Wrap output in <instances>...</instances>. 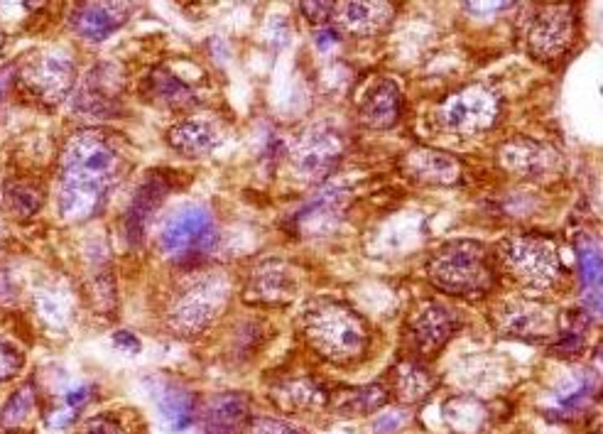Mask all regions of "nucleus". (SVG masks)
<instances>
[{
  "instance_id": "79ce46f5",
  "label": "nucleus",
  "mask_w": 603,
  "mask_h": 434,
  "mask_svg": "<svg viewBox=\"0 0 603 434\" xmlns=\"http://www.w3.org/2000/svg\"><path fill=\"white\" fill-rule=\"evenodd\" d=\"M13 74H15V67H5V69H0V101H3L5 91H8L10 79H13Z\"/></svg>"
},
{
  "instance_id": "dca6fc26",
  "label": "nucleus",
  "mask_w": 603,
  "mask_h": 434,
  "mask_svg": "<svg viewBox=\"0 0 603 434\" xmlns=\"http://www.w3.org/2000/svg\"><path fill=\"white\" fill-rule=\"evenodd\" d=\"M501 162L508 172L523 179H540L552 175L559 167V157L552 148L530 138H518L501 150Z\"/></svg>"
},
{
  "instance_id": "20e7f679",
  "label": "nucleus",
  "mask_w": 603,
  "mask_h": 434,
  "mask_svg": "<svg viewBox=\"0 0 603 434\" xmlns=\"http://www.w3.org/2000/svg\"><path fill=\"white\" fill-rule=\"evenodd\" d=\"M498 260L510 278L518 280L520 285L535 287V290L552 287L554 282L562 280L564 273L552 238L535 236V233L505 238Z\"/></svg>"
},
{
  "instance_id": "9b49d317",
  "label": "nucleus",
  "mask_w": 603,
  "mask_h": 434,
  "mask_svg": "<svg viewBox=\"0 0 603 434\" xmlns=\"http://www.w3.org/2000/svg\"><path fill=\"white\" fill-rule=\"evenodd\" d=\"M130 0H84L72 13V30L86 42H103L130 18Z\"/></svg>"
},
{
  "instance_id": "c756f323",
  "label": "nucleus",
  "mask_w": 603,
  "mask_h": 434,
  "mask_svg": "<svg viewBox=\"0 0 603 434\" xmlns=\"http://www.w3.org/2000/svg\"><path fill=\"white\" fill-rule=\"evenodd\" d=\"M444 412H447L449 427H454L459 434H478L488 420L483 405L478 403V400H471V398L452 400V403H447Z\"/></svg>"
},
{
  "instance_id": "f03ea898",
  "label": "nucleus",
  "mask_w": 603,
  "mask_h": 434,
  "mask_svg": "<svg viewBox=\"0 0 603 434\" xmlns=\"http://www.w3.org/2000/svg\"><path fill=\"white\" fill-rule=\"evenodd\" d=\"M302 324L309 346L331 363H356L371 349V329L366 319L353 307L331 297L309 302Z\"/></svg>"
},
{
  "instance_id": "72a5a7b5",
  "label": "nucleus",
  "mask_w": 603,
  "mask_h": 434,
  "mask_svg": "<svg viewBox=\"0 0 603 434\" xmlns=\"http://www.w3.org/2000/svg\"><path fill=\"white\" fill-rule=\"evenodd\" d=\"M23 368H25L23 351L15 349V346L8 344L5 339H0V383H8L13 381V378H18Z\"/></svg>"
},
{
  "instance_id": "5701e85b",
  "label": "nucleus",
  "mask_w": 603,
  "mask_h": 434,
  "mask_svg": "<svg viewBox=\"0 0 603 434\" xmlns=\"http://www.w3.org/2000/svg\"><path fill=\"white\" fill-rule=\"evenodd\" d=\"M157 408H160L162 420L172 432H184L194 425L197 405H194V395L182 385H165L157 395Z\"/></svg>"
},
{
  "instance_id": "393cba45",
  "label": "nucleus",
  "mask_w": 603,
  "mask_h": 434,
  "mask_svg": "<svg viewBox=\"0 0 603 434\" xmlns=\"http://www.w3.org/2000/svg\"><path fill=\"white\" fill-rule=\"evenodd\" d=\"M273 400L287 412H302V410H314L319 405L327 403V393L317 381L312 378H290V381H282L273 390Z\"/></svg>"
},
{
  "instance_id": "7c9ffc66",
  "label": "nucleus",
  "mask_w": 603,
  "mask_h": 434,
  "mask_svg": "<svg viewBox=\"0 0 603 434\" xmlns=\"http://www.w3.org/2000/svg\"><path fill=\"white\" fill-rule=\"evenodd\" d=\"M388 395L380 385H366V388H349L341 393V398L336 400V410L344 415H368L376 412L385 405Z\"/></svg>"
},
{
  "instance_id": "4be33fe9",
  "label": "nucleus",
  "mask_w": 603,
  "mask_h": 434,
  "mask_svg": "<svg viewBox=\"0 0 603 434\" xmlns=\"http://www.w3.org/2000/svg\"><path fill=\"white\" fill-rule=\"evenodd\" d=\"M579 275H581V295H584L586 314L601 317V251L594 238L577 241Z\"/></svg>"
},
{
  "instance_id": "58836bf2",
  "label": "nucleus",
  "mask_w": 603,
  "mask_h": 434,
  "mask_svg": "<svg viewBox=\"0 0 603 434\" xmlns=\"http://www.w3.org/2000/svg\"><path fill=\"white\" fill-rule=\"evenodd\" d=\"M91 393H94V390H91L89 385H79V388L69 390V393L64 395V405H67L69 412H79L86 403H89Z\"/></svg>"
},
{
  "instance_id": "bb28decb",
  "label": "nucleus",
  "mask_w": 603,
  "mask_h": 434,
  "mask_svg": "<svg viewBox=\"0 0 603 434\" xmlns=\"http://www.w3.org/2000/svg\"><path fill=\"white\" fill-rule=\"evenodd\" d=\"M150 91L162 106L170 108H192L197 103V91L172 74L170 69H157L150 79Z\"/></svg>"
},
{
  "instance_id": "aec40b11",
  "label": "nucleus",
  "mask_w": 603,
  "mask_h": 434,
  "mask_svg": "<svg viewBox=\"0 0 603 434\" xmlns=\"http://www.w3.org/2000/svg\"><path fill=\"white\" fill-rule=\"evenodd\" d=\"M297 150V167L307 177H319L327 175L329 167L334 165L336 157H339L341 143L336 135L327 133V130H309L304 138L295 143Z\"/></svg>"
},
{
  "instance_id": "c9c22d12",
  "label": "nucleus",
  "mask_w": 603,
  "mask_h": 434,
  "mask_svg": "<svg viewBox=\"0 0 603 434\" xmlns=\"http://www.w3.org/2000/svg\"><path fill=\"white\" fill-rule=\"evenodd\" d=\"M246 434H302V432L295 430L292 425H287V422L275 420V417H255V420H251V425H248Z\"/></svg>"
},
{
  "instance_id": "a878e982",
  "label": "nucleus",
  "mask_w": 603,
  "mask_h": 434,
  "mask_svg": "<svg viewBox=\"0 0 603 434\" xmlns=\"http://www.w3.org/2000/svg\"><path fill=\"white\" fill-rule=\"evenodd\" d=\"M434 385H437V381H434L432 373L417 361L400 363L393 373V388L398 393V398L405 400V403H420V400H425L434 390Z\"/></svg>"
},
{
  "instance_id": "f257e3e1",
  "label": "nucleus",
  "mask_w": 603,
  "mask_h": 434,
  "mask_svg": "<svg viewBox=\"0 0 603 434\" xmlns=\"http://www.w3.org/2000/svg\"><path fill=\"white\" fill-rule=\"evenodd\" d=\"M121 148L99 128H81L64 143L57 211L64 221H86L101 209L121 175Z\"/></svg>"
},
{
  "instance_id": "4c0bfd02",
  "label": "nucleus",
  "mask_w": 603,
  "mask_h": 434,
  "mask_svg": "<svg viewBox=\"0 0 603 434\" xmlns=\"http://www.w3.org/2000/svg\"><path fill=\"white\" fill-rule=\"evenodd\" d=\"M466 5V10H471L474 15H496L501 10L510 8L515 0H461Z\"/></svg>"
},
{
  "instance_id": "423d86ee",
  "label": "nucleus",
  "mask_w": 603,
  "mask_h": 434,
  "mask_svg": "<svg viewBox=\"0 0 603 434\" xmlns=\"http://www.w3.org/2000/svg\"><path fill=\"white\" fill-rule=\"evenodd\" d=\"M579 15L574 0H545L528 25V50L540 62H554L577 40Z\"/></svg>"
},
{
  "instance_id": "6ab92c4d",
  "label": "nucleus",
  "mask_w": 603,
  "mask_h": 434,
  "mask_svg": "<svg viewBox=\"0 0 603 434\" xmlns=\"http://www.w3.org/2000/svg\"><path fill=\"white\" fill-rule=\"evenodd\" d=\"M118 84L116 69L113 67H96L86 74L79 94H76V108L89 116H108L116 111Z\"/></svg>"
},
{
  "instance_id": "412c9836",
  "label": "nucleus",
  "mask_w": 603,
  "mask_h": 434,
  "mask_svg": "<svg viewBox=\"0 0 603 434\" xmlns=\"http://www.w3.org/2000/svg\"><path fill=\"white\" fill-rule=\"evenodd\" d=\"M400 108L402 96L398 84L390 79H383L378 81V84L368 91L366 99L361 101L358 118H361L363 126L368 128H390L398 123Z\"/></svg>"
},
{
  "instance_id": "f704fd0d",
  "label": "nucleus",
  "mask_w": 603,
  "mask_h": 434,
  "mask_svg": "<svg viewBox=\"0 0 603 434\" xmlns=\"http://www.w3.org/2000/svg\"><path fill=\"white\" fill-rule=\"evenodd\" d=\"M302 15L309 20L312 25L322 27L327 25L336 10V0H300Z\"/></svg>"
},
{
  "instance_id": "37998d69",
  "label": "nucleus",
  "mask_w": 603,
  "mask_h": 434,
  "mask_svg": "<svg viewBox=\"0 0 603 434\" xmlns=\"http://www.w3.org/2000/svg\"><path fill=\"white\" fill-rule=\"evenodd\" d=\"M0 50H3V32H0Z\"/></svg>"
},
{
  "instance_id": "b1692460",
  "label": "nucleus",
  "mask_w": 603,
  "mask_h": 434,
  "mask_svg": "<svg viewBox=\"0 0 603 434\" xmlns=\"http://www.w3.org/2000/svg\"><path fill=\"white\" fill-rule=\"evenodd\" d=\"M167 143L172 145V150H177L184 157H201L216 148L219 135L216 130L204 121H184L177 123L175 128L167 133Z\"/></svg>"
},
{
  "instance_id": "1a4fd4ad",
  "label": "nucleus",
  "mask_w": 603,
  "mask_h": 434,
  "mask_svg": "<svg viewBox=\"0 0 603 434\" xmlns=\"http://www.w3.org/2000/svg\"><path fill=\"white\" fill-rule=\"evenodd\" d=\"M20 81L32 91V96L45 103H62L74 84V64L64 54L47 52L27 62L20 69Z\"/></svg>"
},
{
  "instance_id": "a19ab883",
  "label": "nucleus",
  "mask_w": 603,
  "mask_h": 434,
  "mask_svg": "<svg viewBox=\"0 0 603 434\" xmlns=\"http://www.w3.org/2000/svg\"><path fill=\"white\" fill-rule=\"evenodd\" d=\"M113 346L126 351V354H138L140 351L138 336H133L130 332H116V336H113Z\"/></svg>"
},
{
  "instance_id": "6e6552de",
  "label": "nucleus",
  "mask_w": 603,
  "mask_h": 434,
  "mask_svg": "<svg viewBox=\"0 0 603 434\" xmlns=\"http://www.w3.org/2000/svg\"><path fill=\"white\" fill-rule=\"evenodd\" d=\"M501 101L488 86L474 84L456 91L442 106V123L454 133H481L496 123Z\"/></svg>"
},
{
  "instance_id": "473e14b6",
  "label": "nucleus",
  "mask_w": 603,
  "mask_h": 434,
  "mask_svg": "<svg viewBox=\"0 0 603 434\" xmlns=\"http://www.w3.org/2000/svg\"><path fill=\"white\" fill-rule=\"evenodd\" d=\"M32 405H35V395H32V390L30 388L18 390V393L5 403V408L0 410V425L8 427V430L20 427L27 417H30Z\"/></svg>"
},
{
  "instance_id": "f3484780",
  "label": "nucleus",
  "mask_w": 603,
  "mask_h": 434,
  "mask_svg": "<svg viewBox=\"0 0 603 434\" xmlns=\"http://www.w3.org/2000/svg\"><path fill=\"white\" fill-rule=\"evenodd\" d=\"M405 172L415 182L432 184V187H449V184H456L461 179L459 160L432 148L412 150L405 157Z\"/></svg>"
},
{
  "instance_id": "7ed1b4c3",
  "label": "nucleus",
  "mask_w": 603,
  "mask_h": 434,
  "mask_svg": "<svg viewBox=\"0 0 603 434\" xmlns=\"http://www.w3.org/2000/svg\"><path fill=\"white\" fill-rule=\"evenodd\" d=\"M427 275L444 295L466 297V300H481L498 282L496 258L491 248L471 238L444 243L429 260Z\"/></svg>"
},
{
  "instance_id": "e433bc0d",
  "label": "nucleus",
  "mask_w": 603,
  "mask_h": 434,
  "mask_svg": "<svg viewBox=\"0 0 603 434\" xmlns=\"http://www.w3.org/2000/svg\"><path fill=\"white\" fill-rule=\"evenodd\" d=\"M79 434H130V432L121 425V420H116V417L99 415V417H91V420L81 427Z\"/></svg>"
},
{
  "instance_id": "4468645a",
  "label": "nucleus",
  "mask_w": 603,
  "mask_h": 434,
  "mask_svg": "<svg viewBox=\"0 0 603 434\" xmlns=\"http://www.w3.org/2000/svg\"><path fill=\"white\" fill-rule=\"evenodd\" d=\"M341 30L356 37H373L388 30L395 18V0H344L336 10Z\"/></svg>"
},
{
  "instance_id": "0eeeda50",
  "label": "nucleus",
  "mask_w": 603,
  "mask_h": 434,
  "mask_svg": "<svg viewBox=\"0 0 603 434\" xmlns=\"http://www.w3.org/2000/svg\"><path fill=\"white\" fill-rule=\"evenodd\" d=\"M226 302V282L216 275H204L194 280L184 290L177 292L167 309V324L170 329L184 339L197 336L214 322L219 309Z\"/></svg>"
},
{
  "instance_id": "39448f33",
  "label": "nucleus",
  "mask_w": 603,
  "mask_h": 434,
  "mask_svg": "<svg viewBox=\"0 0 603 434\" xmlns=\"http://www.w3.org/2000/svg\"><path fill=\"white\" fill-rule=\"evenodd\" d=\"M160 251L179 263H197L216 243V221L206 206L184 204L172 211L160 226Z\"/></svg>"
},
{
  "instance_id": "a211bd4d",
  "label": "nucleus",
  "mask_w": 603,
  "mask_h": 434,
  "mask_svg": "<svg viewBox=\"0 0 603 434\" xmlns=\"http://www.w3.org/2000/svg\"><path fill=\"white\" fill-rule=\"evenodd\" d=\"M251 405L241 393L216 395L204 410V434H246Z\"/></svg>"
},
{
  "instance_id": "2f4dec72",
  "label": "nucleus",
  "mask_w": 603,
  "mask_h": 434,
  "mask_svg": "<svg viewBox=\"0 0 603 434\" xmlns=\"http://www.w3.org/2000/svg\"><path fill=\"white\" fill-rule=\"evenodd\" d=\"M586 332H589V317H586V314H579V312L569 314L567 327L557 329V334H554L552 351L559 358H569V356L581 354L586 346Z\"/></svg>"
},
{
  "instance_id": "f8f14e48",
  "label": "nucleus",
  "mask_w": 603,
  "mask_h": 434,
  "mask_svg": "<svg viewBox=\"0 0 603 434\" xmlns=\"http://www.w3.org/2000/svg\"><path fill=\"white\" fill-rule=\"evenodd\" d=\"M459 332V317L439 302H427L410 322L412 349L420 356H434Z\"/></svg>"
},
{
  "instance_id": "c85d7f7f",
  "label": "nucleus",
  "mask_w": 603,
  "mask_h": 434,
  "mask_svg": "<svg viewBox=\"0 0 603 434\" xmlns=\"http://www.w3.org/2000/svg\"><path fill=\"white\" fill-rule=\"evenodd\" d=\"M594 390H596V385L591 378H572V381L564 383L562 388L552 395L554 410L564 417L577 415V412H581L586 405L591 403V398H594Z\"/></svg>"
},
{
  "instance_id": "9d476101",
  "label": "nucleus",
  "mask_w": 603,
  "mask_h": 434,
  "mask_svg": "<svg viewBox=\"0 0 603 434\" xmlns=\"http://www.w3.org/2000/svg\"><path fill=\"white\" fill-rule=\"evenodd\" d=\"M295 292L297 275L292 270V265H287L280 258H270L263 260L253 270L243 295H246L248 302H253L258 307H282L295 297Z\"/></svg>"
},
{
  "instance_id": "2eb2a0df",
  "label": "nucleus",
  "mask_w": 603,
  "mask_h": 434,
  "mask_svg": "<svg viewBox=\"0 0 603 434\" xmlns=\"http://www.w3.org/2000/svg\"><path fill=\"white\" fill-rule=\"evenodd\" d=\"M170 192H172V182L165 172H152V175L140 184L133 202H130V209L126 211V233L130 243L140 241V238L145 236L152 216H155V211L160 209Z\"/></svg>"
},
{
  "instance_id": "ddd939ff",
  "label": "nucleus",
  "mask_w": 603,
  "mask_h": 434,
  "mask_svg": "<svg viewBox=\"0 0 603 434\" xmlns=\"http://www.w3.org/2000/svg\"><path fill=\"white\" fill-rule=\"evenodd\" d=\"M498 329L505 336L525 341H545L557 334V322L545 305L535 300L505 302L498 312Z\"/></svg>"
},
{
  "instance_id": "ea45409f",
  "label": "nucleus",
  "mask_w": 603,
  "mask_h": 434,
  "mask_svg": "<svg viewBox=\"0 0 603 434\" xmlns=\"http://www.w3.org/2000/svg\"><path fill=\"white\" fill-rule=\"evenodd\" d=\"M47 0H0V10H13V13H32L40 5H45Z\"/></svg>"
},
{
  "instance_id": "cd10ccee",
  "label": "nucleus",
  "mask_w": 603,
  "mask_h": 434,
  "mask_svg": "<svg viewBox=\"0 0 603 434\" xmlns=\"http://www.w3.org/2000/svg\"><path fill=\"white\" fill-rule=\"evenodd\" d=\"M42 187L27 182V179H10L3 187V204L15 219H30L42 206Z\"/></svg>"
}]
</instances>
